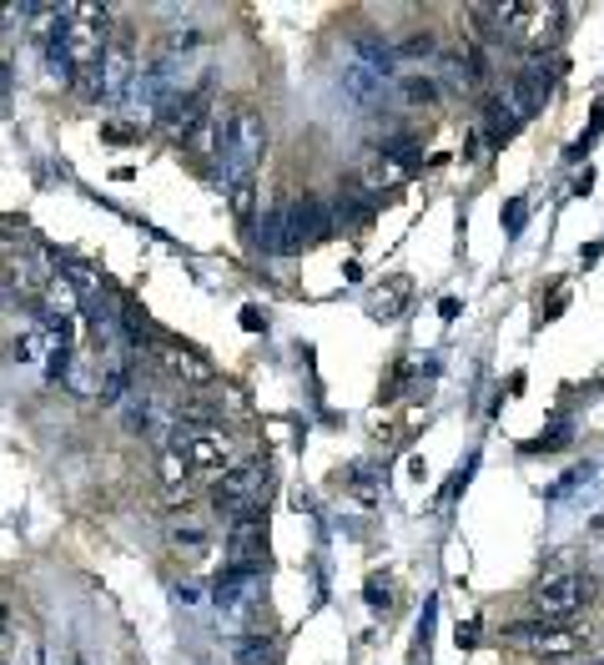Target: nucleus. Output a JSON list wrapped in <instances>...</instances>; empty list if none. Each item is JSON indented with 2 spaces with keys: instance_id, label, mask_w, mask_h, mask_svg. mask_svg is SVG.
I'll list each match as a JSON object with an SVG mask.
<instances>
[{
  "instance_id": "f257e3e1",
  "label": "nucleus",
  "mask_w": 604,
  "mask_h": 665,
  "mask_svg": "<svg viewBox=\"0 0 604 665\" xmlns=\"http://www.w3.org/2000/svg\"><path fill=\"white\" fill-rule=\"evenodd\" d=\"M262 157H267V127H262L257 111L237 106V111H232L227 147H222V187H227L232 207H237L242 217L252 212V182H257Z\"/></svg>"
},
{
  "instance_id": "f03ea898",
  "label": "nucleus",
  "mask_w": 604,
  "mask_h": 665,
  "mask_svg": "<svg viewBox=\"0 0 604 665\" xmlns=\"http://www.w3.org/2000/svg\"><path fill=\"white\" fill-rule=\"evenodd\" d=\"M106 26H111V11H101V6H66V11H56V36H61L76 71H96L101 66L106 46H111Z\"/></svg>"
},
{
  "instance_id": "7ed1b4c3",
  "label": "nucleus",
  "mask_w": 604,
  "mask_h": 665,
  "mask_svg": "<svg viewBox=\"0 0 604 665\" xmlns=\"http://www.w3.org/2000/svg\"><path fill=\"white\" fill-rule=\"evenodd\" d=\"M121 403H126V423H131V429H142V439L162 443V449H172V443L187 433L177 399H172V393H162L157 383H131Z\"/></svg>"
},
{
  "instance_id": "20e7f679",
  "label": "nucleus",
  "mask_w": 604,
  "mask_h": 665,
  "mask_svg": "<svg viewBox=\"0 0 604 665\" xmlns=\"http://www.w3.org/2000/svg\"><path fill=\"white\" fill-rule=\"evenodd\" d=\"M504 640L509 645H519V651H529V655H574V651H584L590 645V630L584 625H574V620H514V625H504Z\"/></svg>"
},
{
  "instance_id": "39448f33",
  "label": "nucleus",
  "mask_w": 604,
  "mask_h": 665,
  "mask_svg": "<svg viewBox=\"0 0 604 665\" xmlns=\"http://www.w3.org/2000/svg\"><path fill=\"white\" fill-rule=\"evenodd\" d=\"M333 207H328L323 197H313V192H302V197H292L288 207H282V253H302L308 243H323V237H333Z\"/></svg>"
},
{
  "instance_id": "423d86ee",
  "label": "nucleus",
  "mask_w": 604,
  "mask_h": 665,
  "mask_svg": "<svg viewBox=\"0 0 604 665\" xmlns=\"http://www.w3.org/2000/svg\"><path fill=\"white\" fill-rule=\"evenodd\" d=\"M167 545L177 560H187L192 570H207L212 555H217V529H212V515L202 509H177L167 519Z\"/></svg>"
},
{
  "instance_id": "0eeeda50",
  "label": "nucleus",
  "mask_w": 604,
  "mask_h": 665,
  "mask_svg": "<svg viewBox=\"0 0 604 665\" xmlns=\"http://www.w3.org/2000/svg\"><path fill=\"white\" fill-rule=\"evenodd\" d=\"M267 485H272V469L267 464H232V469H222V479H217V489H212V509L217 515H242V509H257L262 505V495H267Z\"/></svg>"
},
{
  "instance_id": "6e6552de",
  "label": "nucleus",
  "mask_w": 604,
  "mask_h": 665,
  "mask_svg": "<svg viewBox=\"0 0 604 665\" xmlns=\"http://www.w3.org/2000/svg\"><path fill=\"white\" fill-rule=\"evenodd\" d=\"M594 600V575H559V580H539L529 590V610L539 620H569Z\"/></svg>"
},
{
  "instance_id": "1a4fd4ad",
  "label": "nucleus",
  "mask_w": 604,
  "mask_h": 665,
  "mask_svg": "<svg viewBox=\"0 0 604 665\" xmlns=\"http://www.w3.org/2000/svg\"><path fill=\"white\" fill-rule=\"evenodd\" d=\"M81 81H86V96H96V101H111V106L131 101V86H136V56H131V46L111 41V46H106V56H101V66H96V71H86Z\"/></svg>"
},
{
  "instance_id": "9d476101",
  "label": "nucleus",
  "mask_w": 604,
  "mask_h": 665,
  "mask_svg": "<svg viewBox=\"0 0 604 665\" xmlns=\"http://www.w3.org/2000/svg\"><path fill=\"white\" fill-rule=\"evenodd\" d=\"M172 449H182V459H187L192 479L197 475H217V469H232V439L212 423V429H187Z\"/></svg>"
},
{
  "instance_id": "9b49d317",
  "label": "nucleus",
  "mask_w": 604,
  "mask_h": 665,
  "mask_svg": "<svg viewBox=\"0 0 604 665\" xmlns=\"http://www.w3.org/2000/svg\"><path fill=\"white\" fill-rule=\"evenodd\" d=\"M152 363H157L167 379H177L182 389H207V383L217 379V369H212V363L202 359L197 349H187V343H172V339L152 343Z\"/></svg>"
},
{
  "instance_id": "f8f14e48",
  "label": "nucleus",
  "mask_w": 604,
  "mask_h": 665,
  "mask_svg": "<svg viewBox=\"0 0 604 665\" xmlns=\"http://www.w3.org/2000/svg\"><path fill=\"white\" fill-rule=\"evenodd\" d=\"M554 81H559V66H554V61H529V66H524V71L509 81V91H514V101H519L524 111H539L544 96L554 91Z\"/></svg>"
},
{
  "instance_id": "ddd939ff",
  "label": "nucleus",
  "mask_w": 604,
  "mask_h": 665,
  "mask_svg": "<svg viewBox=\"0 0 604 665\" xmlns=\"http://www.w3.org/2000/svg\"><path fill=\"white\" fill-rule=\"evenodd\" d=\"M257 595H262V575H237V570H222V580H217V610H227V615H247L252 605H257Z\"/></svg>"
},
{
  "instance_id": "4468645a",
  "label": "nucleus",
  "mask_w": 604,
  "mask_h": 665,
  "mask_svg": "<svg viewBox=\"0 0 604 665\" xmlns=\"http://www.w3.org/2000/svg\"><path fill=\"white\" fill-rule=\"evenodd\" d=\"M383 86H388V76H378L373 66H363V61H353V56H348V66H343V91L353 96L363 111H373V106L383 101Z\"/></svg>"
},
{
  "instance_id": "2eb2a0df",
  "label": "nucleus",
  "mask_w": 604,
  "mask_h": 665,
  "mask_svg": "<svg viewBox=\"0 0 604 665\" xmlns=\"http://www.w3.org/2000/svg\"><path fill=\"white\" fill-rule=\"evenodd\" d=\"M353 61H363V66H373L378 76H393V61H398V51L383 41V36H373V31H358L353 36Z\"/></svg>"
},
{
  "instance_id": "dca6fc26",
  "label": "nucleus",
  "mask_w": 604,
  "mask_h": 665,
  "mask_svg": "<svg viewBox=\"0 0 604 665\" xmlns=\"http://www.w3.org/2000/svg\"><path fill=\"white\" fill-rule=\"evenodd\" d=\"M16 359H21V363H41V369L51 363V327H46L41 317L16 333Z\"/></svg>"
},
{
  "instance_id": "f3484780",
  "label": "nucleus",
  "mask_w": 604,
  "mask_h": 665,
  "mask_svg": "<svg viewBox=\"0 0 604 665\" xmlns=\"http://www.w3.org/2000/svg\"><path fill=\"white\" fill-rule=\"evenodd\" d=\"M373 217V207H368V202H358V197H338V207H333V227L338 233H348V227H363V222Z\"/></svg>"
},
{
  "instance_id": "a211bd4d",
  "label": "nucleus",
  "mask_w": 604,
  "mask_h": 665,
  "mask_svg": "<svg viewBox=\"0 0 604 665\" xmlns=\"http://www.w3.org/2000/svg\"><path fill=\"white\" fill-rule=\"evenodd\" d=\"M187 479H192V469L182 459V449H162V485L177 495V489H187Z\"/></svg>"
},
{
  "instance_id": "6ab92c4d",
  "label": "nucleus",
  "mask_w": 604,
  "mask_h": 665,
  "mask_svg": "<svg viewBox=\"0 0 604 665\" xmlns=\"http://www.w3.org/2000/svg\"><path fill=\"white\" fill-rule=\"evenodd\" d=\"M403 297H408V283H388L383 293L373 297V317H383V323H388V317H398V307H403Z\"/></svg>"
},
{
  "instance_id": "aec40b11",
  "label": "nucleus",
  "mask_w": 604,
  "mask_h": 665,
  "mask_svg": "<svg viewBox=\"0 0 604 665\" xmlns=\"http://www.w3.org/2000/svg\"><path fill=\"white\" fill-rule=\"evenodd\" d=\"M403 101L408 106H433L438 101V86L428 81V76H408V81H403Z\"/></svg>"
},
{
  "instance_id": "412c9836",
  "label": "nucleus",
  "mask_w": 604,
  "mask_h": 665,
  "mask_svg": "<svg viewBox=\"0 0 604 665\" xmlns=\"http://www.w3.org/2000/svg\"><path fill=\"white\" fill-rule=\"evenodd\" d=\"M242 665H272V645H267V635H252V640L242 645Z\"/></svg>"
},
{
  "instance_id": "4be33fe9",
  "label": "nucleus",
  "mask_w": 604,
  "mask_h": 665,
  "mask_svg": "<svg viewBox=\"0 0 604 665\" xmlns=\"http://www.w3.org/2000/svg\"><path fill=\"white\" fill-rule=\"evenodd\" d=\"M433 51H438L433 31H418V36H408V41L398 46V56H413V61H418V56H433Z\"/></svg>"
},
{
  "instance_id": "5701e85b",
  "label": "nucleus",
  "mask_w": 604,
  "mask_h": 665,
  "mask_svg": "<svg viewBox=\"0 0 604 665\" xmlns=\"http://www.w3.org/2000/svg\"><path fill=\"white\" fill-rule=\"evenodd\" d=\"M368 605H373V610H393V595H388V585L368 580Z\"/></svg>"
},
{
  "instance_id": "b1692460",
  "label": "nucleus",
  "mask_w": 604,
  "mask_h": 665,
  "mask_svg": "<svg viewBox=\"0 0 604 665\" xmlns=\"http://www.w3.org/2000/svg\"><path fill=\"white\" fill-rule=\"evenodd\" d=\"M6 635H11V605H6V595H0V645H6Z\"/></svg>"
},
{
  "instance_id": "393cba45",
  "label": "nucleus",
  "mask_w": 604,
  "mask_h": 665,
  "mask_svg": "<svg viewBox=\"0 0 604 665\" xmlns=\"http://www.w3.org/2000/svg\"><path fill=\"white\" fill-rule=\"evenodd\" d=\"M242 327H252V333H257V327H262V307H242Z\"/></svg>"
},
{
  "instance_id": "a878e982",
  "label": "nucleus",
  "mask_w": 604,
  "mask_h": 665,
  "mask_svg": "<svg viewBox=\"0 0 604 665\" xmlns=\"http://www.w3.org/2000/svg\"><path fill=\"white\" fill-rule=\"evenodd\" d=\"M21 16H26V6H21V11H16V6H0V31H6L11 21H21Z\"/></svg>"
},
{
  "instance_id": "bb28decb",
  "label": "nucleus",
  "mask_w": 604,
  "mask_h": 665,
  "mask_svg": "<svg viewBox=\"0 0 604 665\" xmlns=\"http://www.w3.org/2000/svg\"><path fill=\"white\" fill-rule=\"evenodd\" d=\"M600 529H604V515H600Z\"/></svg>"
},
{
  "instance_id": "cd10ccee",
  "label": "nucleus",
  "mask_w": 604,
  "mask_h": 665,
  "mask_svg": "<svg viewBox=\"0 0 604 665\" xmlns=\"http://www.w3.org/2000/svg\"><path fill=\"white\" fill-rule=\"evenodd\" d=\"M594 665H604V661H594Z\"/></svg>"
}]
</instances>
